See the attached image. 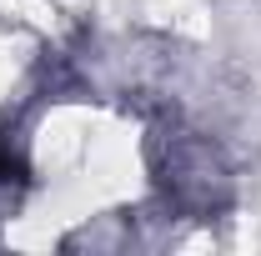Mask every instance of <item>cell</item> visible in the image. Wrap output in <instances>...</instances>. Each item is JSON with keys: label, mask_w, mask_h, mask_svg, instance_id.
Masks as SVG:
<instances>
[{"label": "cell", "mask_w": 261, "mask_h": 256, "mask_svg": "<svg viewBox=\"0 0 261 256\" xmlns=\"http://www.w3.org/2000/svg\"><path fill=\"white\" fill-rule=\"evenodd\" d=\"M25 176H31V166H25V156H20V151H10V146L0 141V186H10V181L20 186Z\"/></svg>", "instance_id": "obj_1"}]
</instances>
